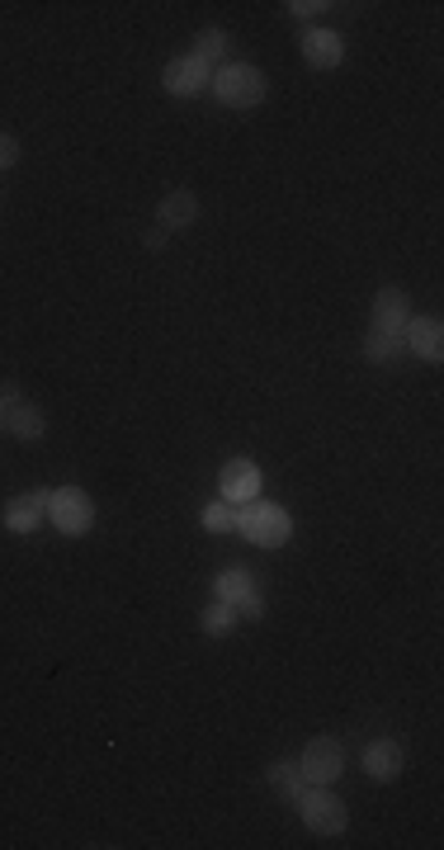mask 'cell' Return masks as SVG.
I'll return each instance as SVG.
<instances>
[{
  "label": "cell",
  "mask_w": 444,
  "mask_h": 850,
  "mask_svg": "<svg viewBox=\"0 0 444 850\" xmlns=\"http://www.w3.org/2000/svg\"><path fill=\"white\" fill-rule=\"evenodd\" d=\"M166 237H171V232H166V227H152V232H147V237H142V241H147V251H161V246H166Z\"/></svg>",
  "instance_id": "25"
},
{
  "label": "cell",
  "mask_w": 444,
  "mask_h": 850,
  "mask_svg": "<svg viewBox=\"0 0 444 850\" xmlns=\"http://www.w3.org/2000/svg\"><path fill=\"white\" fill-rule=\"evenodd\" d=\"M156 227H166V232H180V227H189L194 218H199V194L194 190H171L166 198H161V208H156Z\"/></svg>",
  "instance_id": "13"
},
{
  "label": "cell",
  "mask_w": 444,
  "mask_h": 850,
  "mask_svg": "<svg viewBox=\"0 0 444 850\" xmlns=\"http://www.w3.org/2000/svg\"><path fill=\"white\" fill-rule=\"evenodd\" d=\"M407 349H416V359H425V364H440L444 359V322L440 316H411Z\"/></svg>",
  "instance_id": "12"
},
{
  "label": "cell",
  "mask_w": 444,
  "mask_h": 850,
  "mask_svg": "<svg viewBox=\"0 0 444 850\" xmlns=\"http://www.w3.org/2000/svg\"><path fill=\"white\" fill-rule=\"evenodd\" d=\"M260 587H256V577L251 572H246V567H223V572L218 577H213V595H218V600H227V605H241V600L246 595H256Z\"/></svg>",
  "instance_id": "15"
},
{
  "label": "cell",
  "mask_w": 444,
  "mask_h": 850,
  "mask_svg": "<svg viewBox=\"0 0 444 850\" xmlns=\"http://www.w3.org/2000/svg\"><path fill=\"white\" fill-rule=\"evenodd\" d=\"M299 771L307 785H336L340 771H345V746L340 738H312L299 756Z\"/></svg>",
  "instance_id": "5"
},
{
  "label": "cell",
  "mask_w": 444,
  "mask_h": 850,
  "mask_svg": "<svg viewBox=\"0 0 444 850\" xmlns=\"http://www.w3.org/2000/svg\"><path fill=\"white\" fill-rule=\"evenodd\" d=\"M218 492L227 506H241V502H256L260 496V469L251 459H227L223 473H218Z\"/></svg>",
  "instance_id": "7"
},
{
  "label": "cell",
  "mask_w": 444,
  "mask_h": 850,
  "mask_svg": "<svg viewBox=\"0 0 444 850\" xmlns=\"http://www.w3.org/2000/svg\"><path fill=\"white\" fill-rule=\"evenodd\" d=\"M199 525L208 529V535H237V506H227V502H213V506H204Z\"/></svg>",
  "instance_id": "20"
},
{
  "label": "cell",
  "mask_w": 444,
  "mask_h": 850,
  "mask_svg": "<svg viewBox=\"0 0 444 850\" xmlns=\"http://www.w3.org/2000/svg\"><path fill=\"white\" fill-rule=\"evenodd\" d=\"M284 10L293 14V20H312V14H322V10H332V6H326V0H289Z\"/></svg>",
  "instance_id": "22"
},
{
  "label": "cell",
  "mask_w": 444,
  "mask_h": 850,
  "mask_svg": "<svg viewBox=\"0 0 444 850\" xmlns=\"http://www.w3.org/2000/svg\"><path fill=\"white\" fill-rule=\"evenodd\" d=\"M227 53H232V33H227V29H218V24H208V29H199V33H194V57H199V62H218V57H227Z\"/></svg>",
  "instance_id": "17"
},
{
  "label": "cell",
  "mask_w": 444,
  "mask_h": 850,
  "mask_svg": "<svg viewBox=\"0 0 444 850\" xmlns=\"http://www.w3.org/2000/svg\"><path fill=\"white\" fill-rule=\"evenodd\" d=\"M237 535L246 544H256V548H284L293 539V520H289V510L284 506H274V502H241L237 506Z\"/></svg>",
  "instance_id": "2"
},
{
  "label": "cell",
  "mask_w": 444,
  "mask_h": 850,
  "mask_svg": "<svg viewBox=\"0 0 444 850\" xmlns=\"http://www.w3.org/2000/svg\"><path fill=\"white\" fill-rule=\"evenodd\" d=\"M47 520L57 525V535L80 539L95 525V502L80 487H53L47 492Z\"/></svg>",
  "instance_id": "4"
},
{
  "label": "cell",
  "mask_w": 444,
  "mask_h": 850,
  "mask_svg": "<svg viewBox=\"0 0 444 850\" xmlns=\"http://www.w3.org/2000/svg\"><path fill=\"white\" fill-rule=\"evenodd\" d=\"M20 165V138H10V132H0V175L14 171Z\"/></svg>",
  "instance_id": "21"
},
{
  "label": "cell",
  "mask_w": 444,
  "mask_h": 850,
  "mask_svg": "<svg viewBox=\"0 0 444 850\" xmlns=\"http://www.w3.org/2000/svg\"><path fill=\"white\" fill-rule=\"evenodd\" d=\"M359 765H365V775L373 779V785H392V779L402 775V765H407V752H402V742L378 738L359 752Z\"/></svg>",
  "instance_id": "8"
},
{
  "label": "cell",
  "mask_w": 444,
  "mask_h": 850,
  "mask_svg": "<svg viewBox=\"0 0 444 850\" xmlns=\"http://www.w3.org/2000/svg\"><path fill=\"white\" fill-rule=\"evenodd\" d=\"M0 435H6V407H0Z\"/></svg>",
  "instance_id": "26"
},
{
  "label": "cell",
  "mask_w": 444,
  "mask_h": 850,
  "mask_svg": "<svg viewBox=\"0 0 444 850\" xmlns=\"http://www.w3.org/2000/svg\"><path fill=\"white\" fill-rule=\"evenodd\" d=\"M293 808L303 813V827L312 831V837H340V831L350 827V813H345V804L332 794V785L303 789V798Z\"/></svg>",
  "instance_id": "3"
},
{
  "label": "cell",
  "mask_w": 444,
  "mask_h": 850,
  "mask_svg": "<svg viewBox=\"0 0 444 850\" xmlns=\"http://www.w3.org/2000/svg\"><path fill=\"white\" fill-rule=\"evenodd\" d=\"M299 47H303V62L317 66V72H332V66L345 62V39L336 29H307L299 39Z\"/></svg>",
  "instance_id": "11"
},
{
  "label": "cell",
  "mask_w": 444,
  "mask_h": 850,
  "mask_svg": "<svg viewBox=\"0 0 444 850\" xmlns=\"http://www.w3.org/2000/svg\"><path fill=\"white\" fill-rule=\"evenodd\" d=\"M208 80H213V66L208 62H199L194 53H185V57H175L166 72H161V86H166V95H175V99H194V95H204L208 90Z\"/></svg>",
  "instance_id": "6"
},
{
  "label": "cell",
  "mask_w": 444,
  "mask_h": 850,
  "mask_svg": "<svg viewBox=\"0 0 444 850\" xmlns=\"http://www.w3.org/2000/svg\"><path fill=\"white\" fill-rule=\"evenodd\" d=\"M266 779H270V789L284 798V804H299L303 789H307V779H303V771H299V761H274L270 771H266Z\"/></svg>",
  "instance_id": "16"
},
{
  "label": "cell",
  "mask_w": 444,
  "mask_h": 850,
  "mask_svg": "<svg viewBox=\"0 0 444 850\" xmlns=\"http://www.w3.org/2000/svg\"><path fill=\"white\" fill-rule=\"evenodd\" d=\"M237 614H241V620H266V595H246L241 600V605H237Z\"/></svg>",
  "instance_id": "23"
},
{
  "label": "cell",
  "mask_w": 444,
  "mask_h": 850,
  "mask_svg": "<svg viewBox=\"0 0 444 850\" xmlns=\"http://www.w3.org/2000/svg\"><path fill=\"white\" fill-rule=\"evenodd\" d=\"M402 349H407L402 336H388V331L369 326V336H365V359L369 364H392V359H402Z\"/></svg>",
  "instance_id": "19"
},
{
  "label": "cell",
  "mask_w": 444,
  "mask_h": 850,
  "mask_svg": "<svg viewBox=\"0 0 444 850\" xmlns=\"http://www.w3.org/2000/svg\"><path fill=\"white\" fill-rule=\"evenodd\" d=\"M208 90H213V99H218V105H227V109H256V105H266L270 80H266V72H260V66H251V62H223L218 72H213Z\"/></svg>",
  "instance_id": "1"
},
{
  "label": "cell",
  "mask_w": 444,
  "mask_h": 850,
  "mask_svg": "<svg viewBox=\"0 0 444 850\" xmlns=\"http://www.w3.org/2000/svg\"><path fill=\"white\" fill-rule=\"evenodd\" d=\"M411 298L407 289H378L373 293V331H388V336L407 341V322H411Z\"/></svg>",
  "instance_id": "9"
},
{
  "label": "cell",
  "mask_w": 444,
  "mask_h": 850,
  "mask_svg": "<svg viewBox=\"0 0 444 850\" xmlns=\"http://www.w3.org/2000/svg\"><path fill=\"white\" fill-rule=\"evenodd\" d=\"M6 435L14 440H24V444H39L47 435V416L34 407V402H14L6 411Z\"/></svg>",
  "instance_id": "14"
},
{
  "label": "cell",
  "mask_w": 444,
  "mask_h": 850,
  "mask_svg": "<svg viewBox=\"0 0 444 850\" xmlns=\"http://www.w3.org/2000/svg\"><path fill=\"white\" fill-rule=\"evenodd\" d=\"M14 402H24V397H20V383H0V407H14Z\"/></svg>",
  "instance_id": "24"
},
{
  "label": "cell",
  "mask_w": 444,
  "mask_h": 850,
  "mask_svg": "<svg viewBox=\"0 0 444 850\" xmlns=\"http://www.w3.org/2000/svg\"><path fill=\"white\" fill-rule=\"evenodd\" d=\"M237 624H241V614L227 605V600H213V605L199 614V628L208 638H227V633H237Z\"/></svg>",
  "instance_id": "18"
},
{
  "label": "cell",
  "mask_w": 444,
  "mask_h": 850,
  "mask_svg": "<svg viewBox=\"0 0 444 850\" xmlns=\"http://www.w3.org/2000/svg\"><path fill=\"white\" fill-rule=\"evenodd\" d=\"M43 520H47V487L10 496V506H6V529H10V535H39Z\"/></svg>",
  "instance_id": "10"
}]
</instances>
